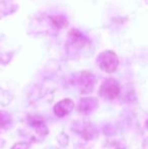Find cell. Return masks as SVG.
I'll return each mask as SVG.
<instances>
[{
    "label": "cell",
    "instance_id": "cell-2",
    "mask_svg": "<svg viewBox=\"0 0 148 149\" xmlns=\"http://www.w3.org/2000/svg\"><path fill=\"white\" fill-rule=\"evenodd\" d=\"M74 102L71 100L70 98H66V100H63L61 102H59L58 104H55L54 107V113L57 117H65L71 112L74 109Z\"/></svg>",
    "mask_w": 148,
    "mask_h": 149
},
{
    "label": "cell",
    "instance_id": "cell-4",
    "mask_svg": "<svg viewBox=\"0 0 148 149\" xmlns=\"http://www.w3.org/2000/svg\"><path fill=\"white\" fill-rule=\"evenodd\" d=\"M10 124V117L7 113L0 112V130L4 129Z\"/></svg>",
    "mask_w": 148,
    "mask_h": 149
},
{
    "label": "cell",
    "instance_id": "cell-5",
    "mask_svg": "<svg viewBox=\"0 0 148 149\" xmlns=\"http://www.w3.org/2000/svg\"><path fill=\"white\" fill-rule=\"evenodd\" d=\"M11 149H28V144L24 142H18Z\"/></svg>",
    "mask_w": 148,
    "mask_h": 149
},
{
    "label": "cell",
    "instance_id": "cell-1",
    "mask_svg": "<svg viewBox=\"0 0 148 149\" xmlns=\"http://www.w3.org/2000/svg\"><path fill=\"white\" fill-rule=\"evenodd\" d=\"M120 88H119L118 82L114 79H108L105 81L99 89V95L106 100H114L118 96Z\"/></svg>",
    "mask_w": 148,
    "mask_h": 149
},
{
    "label": "cell",
    "instance_id": "cell-3",
    "mask_svg": "<svg viewBox=\"0 0 148 149\" xmlns=\"http://www.w3.org/2000/svg\"><path fill=\"white\" fill-rule=\"evenodd\" d=\"M97 108V102L94 98H83L78 104V111L81 114H90Z\"/></svg>",
    "mask_w": 148,
    "mask_h": 149
}]
</instances>
